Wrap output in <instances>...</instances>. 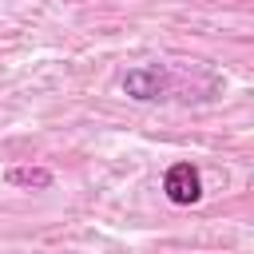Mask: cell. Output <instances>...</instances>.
Wrapping results in <instances>:
<instances>
[{
    "instance_id": "obj_1",
    "label": "cell",
    "mask_w": 254,
    "mask_h": 254,
    "mask_svg": "<svg viewBox=\"0 0 254 254\" xmlns=\"http://www.w3.org/2000/svg\"><path fill=\"white\" fill-rule=\"evenodd\" d=\"M163 190H167V198L175 206H190V202L202 198V179H198V171L190 163H175L167 171V179H163Z\"/></svg>"
},
{
    "instance_id": "obj_2",
    "label": "cell",
    "mask_w": 254,
    "mask_h": 254,
    "mask_svg": "<svg viewBox=\"0 0 254 254\" xmlns=\"http://www.w3.org/2000/svg\"><path fill=\"white\" fill-rule=\"evenodd\" d=\"M123 91L139 103H151V99H163L167 91V71L163 67H135L123 75Z\"/></svg>"
},
{
    "instance_id": "obj_3",
    "label": "cell",
    "mask_w": 254,
    "mask_h": 254,
    "mask_svg": "<svg viewBox=\"0 0 254 254\" xmlns=\"http://www.w3.org/2000/svg\"><path fill=\"white\" fill-rule=\"evenodd\" d=\"M4 179L12 187H36V190H48L52 187V171L48 167H12Z\"/></svg>"
}]
</instances>
